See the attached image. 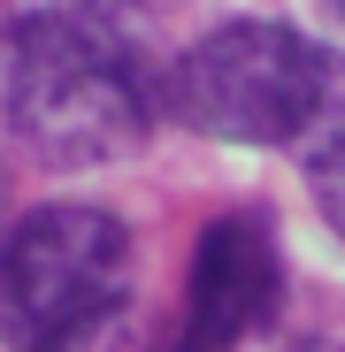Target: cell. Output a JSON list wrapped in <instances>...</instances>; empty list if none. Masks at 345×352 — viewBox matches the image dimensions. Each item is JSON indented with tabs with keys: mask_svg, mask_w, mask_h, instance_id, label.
Wrapping results in <instances>:
<instances>
[{
	"mask_svg": "<svg viewBox=\"0 0 345 352\" xmlns=\"http://www.w3.org/2000/svg\"><path fill=\"white\" fill-rule=\"evenodd\" d=\"M276 299H284L276 230L253 207H230L192 245V276H185V307H177V329H169V352H238L253 329H269Z\"/></svg>",
	"mask_w": 345,
	"mask_h": 352,
	"instance_id": "277c9868",
	"label": "cell"
},
{
	"mask_svg": "<svg viewBox=\"0 0 345 352\" xmlns=\"http://www.w3.org/2000/svg\"><path fill=\"white\" fill-rule=\"evenodd\" d=\"M300 168H307L315 214L330 222V238L345 245V100H337V92H330V107L307 123V138H300Z\"/></svg>",
	"mask_w": 345,
	"mask_h": 352,
	"instance_id": "5b68a950",
	"label": "cell"
},
{
	"mask_svg": "<svg viewBox=\"0 0 345 352\" xmlns=\"http://www.w3.org/2000/svg\"><path fill=\"white\" fill-rule=\"evenodd\" d=\"M131 230L92 199L31 207L0 245V337L16 352H46L100 314L123 307Z\"/></svg>",
	"mask_w": 345,
	"mask_h": 352,
	"instance_id": "3957f363",
	"label": "cell"
},
{
	"mask_svg": "<svg viewBox=\"0 0 345 352\" xmlns=\"http://www.w3.org/2000/svg\"><path fill=\"white\" fill-rule=\"evenodd\" d=\"M337 16H345V0H337Z\"/></svg>",
	"mask_w": 345,
	"mask_h": 352,
	"instance_id": "ba28073f",
	"label": "cell"
},
{
	"mask_svg": "<svg viewBox=\"0 0 345 352\" xmlns=\"http://www.w3.org/2000/svg\"><path fill=\"white\" fill-rule=\"evenodd\" d=\"M0 107L8 138L46 168H107L146 146V77L131 46L92 16H23L0 62Z\"/></svg>",
	"mask_w": 345,
	"mask_h": 352,
	"instance_id": "6da1fadb",
	"label": "cell"
},
{
	"mask_svg": "<svg viewBox=\"0 0 345 352\" xmlns=\"http://www.w3.org/2000/svg\"><path fill=\"white\" fill-rule=\"evenodd\" d=\"M315 352H337V344H315Z\"/></svg>",
	"mask_w": 345,
	"mask_h": 352,
	"instance_id": "52a82bcc",
	"label": "cell"
},
{
	"mask_svg": "<svg viewBox=\"0 0 345 352\" xmlns=\"http://www.w3.org/2000/svg\"><path fill=\"white\" fill-rule=\"evenodd\" d=\"M8 230L16 222H8V176H0V245H8Z\"/></svg>",
	"mask_w": 345,
	"mask_h": 352,
	"instance_id": "8992f818",
	"label": "cell"
},
{
	"mask_svg": "<svg viewBox=\"0 0 345 352\" xmlns=\"http://www.w3.org/2000/svg\"><path fill=\"white\" fill-rule=\"evenodd\" d=\"M169 107L215 146H300L330 107V54L276 16H230L177 54Z\"/></svg>",
	"mask_w": 345,
	"mask_h": 352,
	"instance_id": "7a4b0ae2",
	"label": "cell"
}]
</instances>
